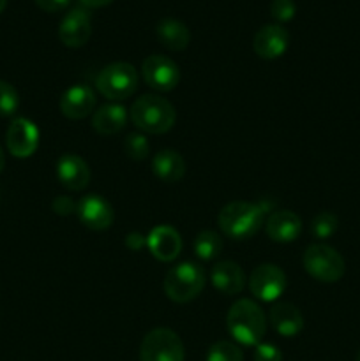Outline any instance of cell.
I'll return each mask as SVG.
<instances>
[{
  "label": "cell",
  "mask_w": 360,
  "mask_h": 361,
  "mask_svg": "<svg viewBox=\"0 0 360 361\" xmlns=\"http://www.w3.org/2000/svg\"><path fill=\"white\" fill-rule=\"evenodd\" d=\"M268 203H249L233 201L221 208L217 215V226L222 235L233 240H249L263 228L265 215L268 214Z\"/></svg>",
  "instance_id": "1"
},
{
  "label": "cell",
  "mask_w": 360,
  "mask_h": 361,
  "mask_svg": "<svg viewBox=\"0 0 360 361\" xmlns=\"http://www.w3.org/2000/svg\"><path fill=\"white\" fill-rule=\"evenodd\" d=\"M129 118L141 133L161 136L173 129L176 111L168 99L155 94H145L133 102Z\"/></svg>",
  "instance_id": "2"
},
{
  "label": "cell",
  "mask_w": 360,
  "mask_h": 361,
  "mask_svg": "<svg viewBox=\"0 0 360 361\" xmlns=\"http://www.w3.org/2000/svg\"><path fill=\"white\" fill-rule=\"evenodd\" d=\"M226 326L239 344L256 348L258 344H261L267 331V317L256 302L240 298L229 307Z\"/></svg>",
  "instance_id": "3"
},
{
  "label": "cell",
  "mask_w": 360,
  "mask_h": 361,
  "mask_svg": "<svg viewBox=\"0 0 360 361\" xmlns=\"http://www.w3.org/2000/svg\"><path fill=\"white\" fill-rule=\"evenodd\" d=\"M207 284V275L205 270L196 263L175 264L168 270L164 277V295L175 303H189L201 295Z\"/></svg>",
  "instance_id": "4"
},
{
  "label": "cell",
  "mask_w": 360,
  "mask_h": 361,
  "mask_svg": "<svg viewBox=\"0 0 360 361\" xmlns=\"http://www.w3.org/2000/svg\"><path fill=\"white\" fill-rule=\"evenodd\" d=\"M95 87L109 101H126L138 90V73L131 63L113 62L99 71Z\"/></svg>",
  "instance_id": "5"
},
{
  "label": "cell",
  "mask_w": 360,
  "mask_h": 361,
  "mask_svg": "<svg viewBox=\"0 0 360 361\" xmlns=\"http://www.w3.org/2000/svg\"><path fill=\"white\" fill-rule=\"evenodd\" d=\"M302 264L311 277L325 282V284L339 282L346 271V264L341 254L334 247L325 245V243H313L307 247L302 257Z\"/></svg>",
  "instance_id": "6"
},
{
  "label": "cell",
  "mask_w": 360,
  "mask_h": 361,
  "mask_svg": "<svg viewBox=\"0 0 360 361\" xmlns=\"http://www.w3.org/2000/svg\"><path fill=\"white\" fill-rule=\"evenodd\" d=\"M186 349L179 335L169 328H154L143 337L140 361H184Z\"/></svg>",
  "instance_id": "7"
},
{
  "label": "cell",
  "mask_w": 360,
  "mask_h": 361,
  "mask_svg": "<svg viewBox=\"0 0 360 361\" xmlns=\"http://www.w3.org/2000/svg\"><path fill=\"white\" fill-rule=\"evenodd\" d=\"M286 289V275L279 267L270 263L260 264L251 271L249 291L256 300L265 303H272L279 300V296Z\"/></svg>",
  "instance_id": "8"
},
{
  "label": "cell",
  "mask_w": 360,
  "mask_h": 361,
  "mask_svg": "<svg viewBox=\"0 0 360 361\" xmlns=\"http://www.w3.org/2000/svg\"><path fill=\"white\" fill-rule=\"evenodd\" d=\"M145 83L157 92H172L180 83V69L164 55H150L141 63Z\"/></svg>",
  "instance_id": "9"
},
{
  "label": "cell",
  "mask_w": 360,
  "mask_h": 361,
  "mask_svg": "<svg viewBox=\"0 0 360 361\" xmlns=\"http://www.w3.org/2000/svg\"><path fill=\"white\" fill-rule=\"evenodd\" d=\"M39 137H41V134H39L37 126L32 120L23 118V116L14 118L6 130L7 150L14 157L28 159L39 148Z\"/></svg>",
  "instance_id": "10"
},
{
  "label": "cell",
  "mask_w": 360,
  "mask_h": 361,
  "mask_svg": "<svg viewBox=\"0 0 360 361\" xmlns=\"http://www.w3.org/2000/svg\"><path fill=\"white\" fill-rule=\"evenodd\" d=\"M76 214L81 224L92 231H104L115 221L113 207L99 194H87L76 204Z\"/></svg>",
  "instance_id": "11"
},
{
  "label": "cell",
  "mask_w": 360,
  "mask_h": 361,
  "mask_svg": "<svg viewBox=\"0 0 360 361\" xmlns=\"http://www.w3.org/2000/svg\"><path fill=\"white\" fill-rule=\"evenodd\" d=\"M92 35V18L85 7H74L64 16L59 27V37L67 48H81Z\"/></svg>",
  "instance_id": "12"
},
{
  "label": "cell",
  "mask_w": 360,
  "mask_h": 361,
  "mask_svg": "<svg viewBox=\"0 0 360 361\" xmlns=\"http://www.w3.org/2000/svg\"><path fill=\"white\" fill-rule=\"evenodd\" d=\"M56 178L71 192H80L90 183L92 171L87 161L76 154H64L56 162Z\"/></svg>",
  "instance_id": "13"
},
{
  "label": "cell",
  "mask_w": 360,
  "mask_h": 361,
  "mask_svg": "<svg viewBox=\"0 0 360 361\" xmlns=\"http://www.w3.org/2000/svg\"><path fill=\"white\" fill-rule=\"evenodd\" d=\"M289 46V34L284 27L279 23L265 25L256 32L253 41L254 53L260 59L275 60L286 53Z\"/></svg>",
  "instance_id": "14"
},
{
  "label": "cell",
  "mask_w": 360,
  "mask_h": 361,
  "mask_svg": "<svg viewBox=\"0 0 360 361\" xmlns=\"http://www.w3.org/2000/svg\"><path fill=\"white\" fill-rule=\"evenodd\" d=\"M147 249L157 261L172 263L182 250V238L172 226H157L147 236Z\"/></svg>",
  "instance_id": "15"
},
{
  "label": "cell",
  "mask_w": 360,
  "mask_h": 361,
  "mask_svg": "<svg viewBox=\"0 0 360 361\" xmlns=\"http://www.w3.org/2000/svg\"><path fill=\"white\" fill-rule=\"evenodd\" d=\"M95 92L87 85H74L60 97V111L69 120L87 118L94 113Z\"/></svg>",
  "instance_id": "16"
},
{
  "label": "cell",
  "mask_w": 360,
  "mask_h": 361,
  "mask_svg": "<svg viewBox=\"0 0 360 361\" xmlns=\"http://www.w3.org/2000/svg\"><path fill=\"white\" fill-rule=\"evenodd\" d=\"M265 231L272 242H295L302 235V219L292 210H275L265 222Z\"/></svg>",
  "instance_id": "17"
},
{
  "label": "cell",
  "mask_w": 360,
  "mask_h": 361,
  "mask_svg": "<svg viewBox=\"0 0 360 361\" xmlns=\"http://www.w3.org/2000/svg\"><path fill=\"white\" fill-rule=\"evenodd\" d=\"M210 281L219 293L226 296L240 295L246 288V274L233 261H221L210 271Z\"/></svg>",
  "instance_id": "18"
},
{
  "label": "cell",
  "mask_w": 360,
  "mask_h": 361,
  "mask_svg": "<svg viewBox=\"0 0 360 361\" xmlns=\"http://www.w3.org/2000/svg\"><path fill=\"white\" fill-rule=\"evenodd\" d=\"M270 323L279 335L292 338L302 331L304 316L292 303L279 302L270 309Z\"/></svg>",
  "instance_id": "19"
},
{
  "label": "cell",
  "mask_w": 360,
  "mask_h": 361,
  "mask_svg": "<svg viewBox=\"0 0 360 361\" xmlns=\"http://www.w3.org/2000/svg\"><path fill=\"white\" fill-rule=\"evenodd\" d=\"M127 123V109L122 104H104L92 115V129L101 136L119 134Z\"/></svg>",
  "instance_id": "20"
},
{
  "label": "cell",
  "mask_w": 360,
  "mask_h": 361,
  "mask_svg": "<svg viewBox=\"0 0 360 361\" xmlns=\"http://www.w3.org/2000/svg\"><path fill=\"white\" fill-rule=\"evenodd\" d=\"M152 171L159 180L166 183H175L184 178L186 175V161L182 155L176 150H166L157 152L152 159Z\"/></svg>",
  "instance_id": "21"
},
{
  "label": "cell",
  "mask_w": 360,
  "mask_h": 361,
  "mask_svg": "<svg viewBox=\"0 0 360 361\" xmlns=\"http://www.w3.org/2000/svg\"><path fill=\"white\" fill-rule=\"evenodd\" d=\"M157 39L162 46H166L172 51H182L187 48L191 41V32L180 20L175 18H162L155 28Z\"/></svg>",
  "instance_id": "22"
},
{
  "label": "cell",
  "mask_w": 360,
  "mask_h": 361,
  "mask_svg": "<svg viewBox=\"0 0 360 361\" xmlns=\"http://www.w3.org/2000/svg\"><path fill=\"white\" fill-rule=\"evenodd\" d=\"M222 247V236L219 233L210 231V229H205V231L198 233V236L193 242L194 254H196L200 259L203 261H212L221 254Z\"/></svg>",
  "instance_id": "23"
},
{
  "label": "cell",
  "mask_w": 360,
  "mask_h": 361,
  "mask_svg": "<svg viewBox=\"0 0 360 361\" xmlns=\"http://www.w3.org/2000/svg\"><path fill=\"white\" fill-rule=\"evenodd\" d=\"M207 361H244V353L233 342L219 341L208 348Z\"/></svg>",
  "instance_id": "24"
},
{
  "label": "cell",
  "mask_w": 360,
  "mask_h": 361,
  "mask_svg": "<svg viewBox=\"0 0 360 361\" xmlns=\"http://www.w3.org/2000/svg\"><path fill=\"white\" fill-rule=\"evenodd\" d=\"M124 150L126 155L133 161H145L150 154V143H148L147 136L140 133H131L124 140Z\"/></svg>",
  "instance_id": "25"
},
{
  "label": "cell",
  "mask_w": 360,
  "mask_h": 361,
  "mask_svg": "<svg viewBox=\"0 0 360 361\" xmlns=\"http://www.w3.org/2000/svg\"><path fill=\"white\" fill-rule=\"evenodd\" d=\"M339 221L332 212H321L311 222V233H313L314 238L327 240L337 231Z\"/></svg>",
  "instance_id": "26"
},
{
  "label": "cell",
  "mask_w": 360,
  "mask_h": 361,
  "mask_svg": "<svg viewBox=\"0 0 360 361\" xmlns=\"http://www.w3.org/2000/svg\"><path fill=\"white\" fill-rule=\"evenodd\" d=\"M20 108L18 90L7 81L0 80V116H13Z\"/></svg>",
  "instance_id": "27"
},
{
  "label": "cell",
  "mask_w": 360,
  "mask_h": 361,
  "mask_svg": "<svg viewBox=\"0 0 360 361\" xmlns=\"http://www.w3.org/2000/svg\"><path fill=\"white\" fill-rule=\"evenodd\" d=\"M270 14L274 20L281 21V23L292 21L296 14L295 2L293 0H272Z\"/></svg>",
  "instance_id": "28"
},
{
  "label": "cell",
  "mask_w": 360,
  "mask_h": 361,
  "mask_svg": "<svg viewBox=\"0 0 360 361\" xmlns=\"http://www.w3.org/2000/svg\"><path fill=\"white\" fill-rule=\"evenodd\" d=\"M254 361H282V353L277 345L261 342L254 349Z\"/></svg>",
  "instance_id": "29"
},
{
  "label": "cell",
  "mask_w": 360,
  "mask_h": 361,
  "mask_svg": "<svg viewBox=\"0 0 360 361\" xmlns=\"http://www.w3.org/2000/svg\"><path fill=\"white\" fill-rule=\"evenodd\" d=\"M76 204L78 203H74L71 197L56 196L52 203V210L55 212L56 215H62V217H66V215L76 214Z\"/></svg>",
  "instance_id": "30"
},
{
  "label": "cell",
  "mask_w": 360,
  "mask_h": 361,
  "mask_svg": "<svg viewBox=\"0 0 360 361\" xmlns=\"http://www.w3.org/2000/svg\"><path fill=\"white\" fill-rule=\"evenodd\" d=\"M69 4L71 0H35V6L46 13H59V11L66 9Z\"/></svg>",
  "instance_id": "31"
},
{
  "label": "cell",
  "mask_w": 360,
  "mask_h": 361,
  "mask_svg": "<svg viewBox=\"0 0 360 361\" xmlns=\"http://www.w3.org/2000/svg\"><path fill=\"white\" fill-rule=\"evenodd\" d=\"M126 245L127 249L131 250L145 249V247H147V238H145L143 235H140V233H129L126 238Z\"/></svg>",
  "instance_id": "32"
},
{
  "label": "cell",
  "mask_w": 360,
  "mask_h": 361,
  "mask_svg": "<svg viewBox=\"0 0 360 361\" xmlns=\"http://www.w3.org/2000/svg\"><path fill=\"white\" fill-rule=\"evenodd\" d=\"M80 2L85 9H99V7H104L108 4H112L113 0H80Z\"/></svg>",
  "instance_id": "33"
},
{
  "label": "cell",
  "mask_w": 360,
  "mask_h": 361,
  "mask_svg": "<svg viewBox=\"0 0 360 361\" xmlns=\"http://www.w3.org/2000/svg\"><path fill=\"white\" fill-rule=\"evenodd\" d=\"M4 166H6V155H4V150H2V147H0V173H2Z\"/></svg>",
  "instance_id": "34"
},
{
  "label": "cell",
  "mask_w": 360,
  "mask_h": 361,
  "mask_svg": "<svg viewBox=\"0 0 360 361\" xmlns=\"http://www.w3.org/2000/svg\"><path fill=\"white\" fill-rule=\"evenodd\" d=\"M6 6H7V0H0V13L6 9Z\"/></svg>",
  "instance_id": "35"
},
{
  "label": "cell",
  "mask_w": 360,
  "mask_h": 361,
  "mask_svg": "<svg viewBox=\"0 0 360 361\" xmlns=\"http://www.w3.org/2000/svg\"><path fill=\"white\" fill-rule=\"evenodd\" d=\"M355 361H360V351H359V355H356V360Z\"/></svg>",
  "instance_id": "36"
}]
</instances>
